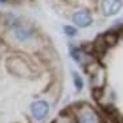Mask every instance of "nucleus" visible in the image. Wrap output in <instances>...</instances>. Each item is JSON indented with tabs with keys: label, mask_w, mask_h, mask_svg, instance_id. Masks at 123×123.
Listing matches in <instances>:
<instances>
[{
	"label": "nucleus",
	"mask_w": 123,
	"mask_h": 123,
	"mask_svg": "<svg viewBox=\"0 0 123 123\" xmlns=\"http://www.w3.org/2000/svg\"><path fill=\"white\" fill-rule=\"evenodd\" d=\"M75 123H102L99 112L89 103H80L72 110Z\"/></svg>",
	"instance_id": "obj_1"
},
{
	"label": "nucleus",
	"mask_w": 123,
	"mask_h": 123,
	"mask_svg": "<svg viewBox=\"0 0 123 123\" xmlns=\"http://www.w3.org/2000/svg\"><path fill=\"white\" fill-rule=\"evenodd\" d=\"M86 73L90 77V83L93 90H103L106 83V70L99 62L94 61L85 68Z\"/></svg>",
	"instance_id": "obj_2"
},
{
	"label": "nucleus",
	"mask_w": 123,
	"mask_h": 123,
	"mask_svg": "<svg viewBox=\"0 0 123 123\" xmlns=\"http://www.w3.org/2000/svg\"><path fill=\"white\" fill-rule=\"evenodd\" d=\"M7 68L8 70L16 77H21V78H28L32 75V68L31 65L25 61L24 58L19 56H13L9 57L7 60Z\"/></svg>",
	"instance_id": "obj_3"
},
{
	"label": "nucleus",
	"mask_w": 123,
	"mask_h": 123,
	"mask_svg": "<svg viewBox=\"0 0 123 123\" xmlns=\"http://www.w3.org/2000/svg\"><path fill=\"white\" fill-rule=\"evenodd\" d=\"M49 103L44 99H38L35 101L31 105V112H32V117L36 120H44L49 114Z\"/></svg>",
	"instance_id": "obj_4"
},
{
	"label": "nucleus",
	"mask_w": 123,
	"mask_h": 123,
	"mask_svg": "<svg viewBox=\"0 0 123 123\" xmlns=\"http://www.w3.org/2000/svg\"><path fill=\"white\" fill-rule=\"evenodd\" d=\"M70 56H72V58L74 60L77 64H80L82 68H86L87 65H90L91 62L95 61L91 54L83 52L82 49L78 48V46H70Z\"/></svg>",
	"instance_id": "obj_5"
},
{
	"label": "nucleus",
	"mask_w": 123,
	"mask_h": 123,
	"mask_svg": "<svg viewBox=\"0 0 123 123\" xmlns=\"http://www.w3.org/2000/svg\"><path fill=\"white\" fill-rule=\"evenodd\" d=\"M122 8V1L120 0H102L101 9L105 16H114Z\"/></svg>",
	"instance_id": "obj_6"
},
{
	"label": "nucleus",
	"mask_w": 123,
	"mask_h": 123,
	"mask_svg": "<svg viewBox=\"0 0 123 123\" xmlns=\"http://www.w3.org/2000/svg\"><path fill=\"white\" fill-rule=\"evenodd\" d=\"M13 33H15V37H16L17 41L24 43V41L29 40V38L32 37L33 31H32V28H31L28 24H24V23L19 21V24L13 28Z\"/></svg>",
	"instance_id": "obj_7"
},
{
	"label": "nucleus",
	"mask_w": 123,
	"mask_h": 123,
	"mask_svg": "<svg viewBox=\"0 0 123 123\" xmlns=\"http://www.w3.org/2000/svg\"><path fill=\"white\" fill-rule=\"evenodd\" d=\"M72 20L77 27H81V28H86L93 24V17H91L90 12L87 11H78L75 13H73Z\"/></svg>",
	"instance_id": "obj_8"
},
{
	"label": "nucleus",
	"mask_w": 123,
	"mask_h": 123,
	"mask_svg": "<svg viewBox=\"0 0 123 123\" xmlns=\"http://www.w3.org/2000/svg\"><path fill=\"white\" fill-rule=\"evenodd\" d=\"M52 123H75V119H74L73 112L64 111V112H61Z\"/></svg>",
	"instance_id": "obj_9"
},
{
	"label": "nucleus",
	"mask_w": 123,
	"mask_h": 123,
	"mask_svg": "<svg viewBox=\"0 0 123 123\" xmlns=\"http://www.w3.org/2000/svg\"><path fill=\"white\" fill-rule=\"evenodd\" d=\"M102 37H103L107 46H112L118 43V33H115V32H107L105 35H102Z\"/></svg>",
	"instance_id": "obj_10"
},
{
	"label": "nucleus",
	"mask_w": 123,
	"mask_h": 123,
	"mask_svg": "<svg viewBox=\"0 0 123 123\" xmlns=\"http://www.w3.org/2000/svg\"><path fill=\"white\" fill-rule=\"evenodd\" d=\"M73 83H74V87L77 89V91H81L83 89V80L77 72H73Z\"/></svg>",
	"instance_id": "obj_11"
},
{
	"label": "nucleus",
	"mask_w": 123,
	"mask_h": 123,
	"mask_svg": "<svg viewBox=\"0 0 123 123\" xmlns=\"http://www.w3.org/2000/svg\"><path fill=\"white\" fill-rule=\"evenodd\" d=\"M64 32L66 36H70V37H73V36L77 35V29H75L74 27H72V25H65L64 27Z\"/></svg>",
	"instance_id": "obj_12"
},
{
	"label": "nucleus",
	"mask_w": 123,
	"mask_h": 123,
	"mask_svg": "<svg viewBox=\"0 0 123 123\" xmlns=\"http://www.w3.org/2000/svg\"><path fill=\"white\" fill-rule=\"evenodd\" d=\"M8 0H0V3H7Z\"/></svg>",
	"instance_id": "obj_13"
}]
</instances>
